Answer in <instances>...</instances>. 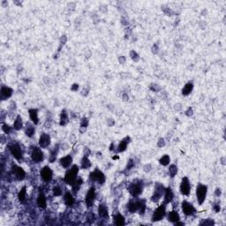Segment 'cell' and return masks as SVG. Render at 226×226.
<instances>
[{
	"label": "cell",
	"instance_id": "1",
	"mask_svg": "<svg viewBox=\"0 0 226 226\" xmlns=\"http://www.w3.org/2000/svg\"><path fill=\"white\" fill-rule=\"evenodd\" d=\"M80 168L78 165L74 164L73 165L71 169H69L67 172H65V175H64V182L67 184V185H70L72 186L74 184L75 180L77 179V175L79 173Z\"/></svg>",
	"mask_w": 226,
	"mask_h": 226
},
{
	"label": "cell",
	"instance_id": "2",
	"mask_svg": "<svg viewBox=\"0 0 226 226\" xmlns=\"http://www.w3.org/2000/svg\"><path fill=\"white\" fill-rule=\"evenodd\" d=\"M143 188H144V186H143L142 181L136 180L130 185L129 193H131V195L133 197H138L142 193Z\"/></svg>",
	"mask_w": 226,
	"mask_h": 226
},
{
	"label": "cell",
	"instance_id": "3",
	"mask_svg": "<svg viewBox=\"0 0 226 226\" xmlns=\"http://www.w3.org/2000/svg\"><path fill=\"white\" fill-rule=\"evenodd\" d=\"M208 193V187L202 184H199L196 187V198L197 202L200 205H202V203L205 202Z\"/></svg>",
	"mask_w": 226,
	"mask_h": 226
},
{
	"label": "cell",
	"instance_id": "4",
	"mask_svg": "<svg viewBox=\"0 0 226 226\" xmlns=\"http://www.w3.org/2000/svg\"><path fill=\"white\" fill-rule=\"evenodd\" d=\"M166 215V204L163 203L158 207L154 211L152 216V222H159L163 219V217Z\"/></svg>",
	"mask_w": 226,
	"mask_h": 226
},
{
	"label": "cell",
	"instance_id": "5",
	"mask_svg": "<svg viewBox=\"0 0 226 226\" xmlns=\"http://www.w3.org/2000/svg\"><path fill=\"white\" fill-rule=\"evenodd\" d=\"M89 180L92 182H97L100 185H103L106 180V177H105V175L100 170L95 169L93 172L90 173Z\"/></svg>",
	"mask_w": 226,
	"mask_h": 226
},
{
	"label": "cell",
	"instance_id": "6",
	"mask_svg": "<svg viewBox=\"0 0 226 226\" xmlns=\"http://www.w3.org/2000/svg\"><path fill=\"white\" fill-rule=\"evenodd\" d=\"M180 193L185 196H188L191 192V184L187 177H184L182 178L181 183H180Z\"/></svg>",
	"mask_w": 226,
	"mask_h": 226
},
{
	"label": "cell",
	"instance_id": "7",
	"mask_svg": "<svg viewBox=\"0 0 226 226\" xmlns=\"http://www.w3.org/2000/svg\"><path fill=\"white\" fill-rule=\"evenodd\" d=\"M31 158L34 162L39 163V162H43L44 159V152L42 151V149L38 147H34L31 152Z\"/></svg>",
	"mask_w": 226,
	"mask_h": 226
},
{
	"label": "cell",
	"instance_id": "8",
	"mask_svg": "<svg viewBox=\"0 0 226 226\" xmlns=\"http://www.w3.org/2000/svg\"><path fill=\"white\" fill-rule=\"evenodd\" d=\"M40 176L44 182H50L53 177V172L49 166H44L40 171Z\"/></svg>",
	"mask_w": 226,
	"mask_h": 226
},
{
	"label": "cell",
	"instance_id": "9",
	"mask_svg": "<svg viewBox=\"0 0 226 226\" xmlns=\"http://www.w3.org/2000/svg\"><path fill=\"white\" fill-rule=\"evenodd\" d=\"M164 190H165V188L163 187V186L161 185L160 183H157L155 187V192L151 197V201L153 202H157L162 198V194L164 193Z\"/></svg>",
	"mask_w": 226,
	"mask_h": 226
},
{
	"label": "cell",
	"instance_id": "10",
	"mask_svg": "<svg viewBox=\"0 0 226 226\" xmlns=\"http://www.w3.org/2000/svg\"><path fill=\"white\" fill-rule=\"evenodd\" d=\"M9 150H10L11 154L13 157L18 160V161H20L22 158H23V153H22V150L20 147L18 145V144H12L9 146Z\"/></svg>",
	"mask_w": 226,
	"mask_h": 226
},
{
	"label": "cell",
	"instance_id": "11",
	"mask_svg": "<svg viewBox=\"0 0 226 226\" xmlns=\"http://www.w3.org/2000/svg\"><path fill=\"white\" fill-rule=\"evenodd\" d=\"M182 211L186 216H193L196 213V209L193 206L192 203L187 202V201H184L182 202Z\"/></svg>",
	"mask_w": 226,
	"mask_h": 226
},
{
	"label": "cell",
	"instance_id": "12",
	"mask_svg": "<svg viewBox=\"0 0 226 226\" xmlns=\"http://www.w3.org/2000/svg\"><path fill=\"white\" fill-rule=\"evenodd\" d=\"M95 200V187H90L87 193V195L85 198V202L88 208H91L94 205V202Z\"/></svg>",
	"mask_w": 226,
	"mask_h": 226
},
{
	"label": "cell",
	"instance_id": "13",
	"mask_svg": "<svg viewBox=\"0 0 226 226\" xmlns=\"http://www.w3.org/2000/svg\"><path fill=\"white\" fill-rule=\"evenodd\" d=\"M12 172H13V176L16 177V179H18V180H23L26 177V172L24 170L16 164L12 166Z\"/></svg>",
	"mask_w": 226,
	"mask_h": 226
},
{
	"label": "cell",
	"instance_id": "14",
	"mask_svg": "<svg viewBox=\"0 0 226 226\" xmlns=\"http://www.w3.org/2000/svg\"><path fill=\"white\" fill-rule=\"evenodd\" d=\"M141 200H135V199L131 200L127 204L128 211L130 212V213H135V212L139 211L140 205H141Z\"/></svg>",
	"mask_w": 226,
	"mask_h": 226
},
{
	"label": "cell",
	"instance_id": "15",
	"mask_svg": "<svg viewBox=\"0 0 226 226\" xmlns=\"http://www.w3.org/2000/svg\"><path fill=\"white\" fill-rule=\"evenodd\" d=\"M50 144V136L48 133H42L39 139V146L42 148L49 147Z\"/></svg>",
	"mask_w": 226,
	"mask_h": 226
},
{
	"label": "cell",
	"instance_id": "16",
	"mask_svg": "<svg viewBox=\"0 0 226 226\" xmlns=\"http://www.w3.org/2000/svg\"><path fill=\"white\" fill-rule=\"evenodd\" d=\"M13 89L9 88V87H5L3 86L1 88V91H0V95H1V100H5V99L9 98L13 95Z\"/></svg>",
	"mask_w": 226,
	"mask_h": 226
},
{
	"label": "cell",
	"instance_id": "17",
	"mask_svg": "<svg viewBox=\"0 0 226 226\" xmlns=\"http://www.w3.org/2000/svg\"><path fill=\"white\" fill-rule=\"evenodd\" d=\"M59 163L60 165L64 169H67L71 166V164L73 163V157H71V155H67L66 157L60 158L59 160Z\"/></svg>",
	"mask_w": 226,
	"mask_h": 226
},
{
	"label": "cell",
	"instance_id": "18",
	"mask_svg": "<svg viewBox=\"0 0 226 226\" xmlns=\"http://www.w3.org/2000/svg\"><path fill=\"white\" fill-rule=\"evenodd\" d=\"M37 205L41 208H46V207H47V199H46L44 193L42 191L39 193L38 197H37Z\"/></svg>",
	"mask_w": 226,
	"mask_h": 226
},
{
	"label": "cell",
	"instance_id": "19",
	"mask_svg": "<svg viewBox=\"0 0 226 226\" xmlns=\"http://www.w3.org/2000/svg\"><path fill=\"white\" fill-rule=\"evenodd\" d=\"M64 202L65 205L68 207H73L74 204L75 203V199H74L73 193L70 192H66L64 193Z\"/></svg>",
	"mask_w": 226,
	"mask_h": 226
},
{
	"label": "cell",
	"instance_id": "20",
	"mask_svg": "<svg viewBox=\"0 0 226 226\" xmlns=\"http://www.w3.org/2000/svg\"><path fill=\"white\" fill-rule=\"evenodd\" d=\"M164 202L165 204H168L170 202H172L173 198H174V193L172 192V188L171 187H168V188H165L164 190Z\"/></svg>",
	"mask_w": 226,
	"mask_h": 226
},
{
	"label": "cell",
	"instance_id": "21",
	"mask_svg": "<svg viewBox=\"0 0 226 226\" xmlns=\"http://www.w3.org/2000/svg\"><path fill=\"white\" fill-rule=\"evenodd\" d=\"M30 119L32 120V122L34 125H37L39 122V118H38V110L37 109H30L28 110Z\"/></svg>",
	"mask_w": 226,
	"mask_h": 226
},
{
	"label": "cell",
	"instance_id": "22",
	"mask_svg": "<svg viewBox=\"0 0 226 226\" xmlns=\"http://www.w3.org/2000/svg\"><path fill=\"white\" fill-rule=\"evenodd\" d=\"M98 214L102 218H108V208L105 204H100L98 207Z\"/></svg>",
	"mask_w": 226,
	"mask_h": 226
},
{
	"label": "cell",
	"instance_id": "23",
	"mask_svg": "<svg viewBox=\"0 0 226 226\" xmlns=\"http://www.w3.org/2000/svg\"><path fill=\"white\" fill-rule=\"evenodd\" d=\"M179 220H180V216H179L177 211L172 210V211L169 212V214H168V221L175 223L176 222L179 221Z\"/></svg>",
	"mask_w": 226,
	"mask_h": 226
},
{
	"label": "cell",
	"instance_id": "24",
	"mask_svg": "<svg viewBox=\"0 0 226 226\" xmlns=\"http://www.w3.org/2000/svg\"><path fill=\"white\" fill-rule=\"evenodd\" d=\"M130 141V138L129 137H126L125 139H123L120 142H119V144H118V152H124L126 149V147H127V145H128V143L130 142L129 141Z\"/></svg>",
	"mask_w": 226,
	"mask_h": 226
},
{
	"label": "cell",
	"instance_id": "25",
	"mask_svg": "<svg viewBox=\"0 0 226 226\" xmlns=\"http://www.w3.org/2000/svg\"><path fill=\"white\" fill-rule=\"evenodd\" d=\"M82 183H83L82 178L79 177V178H77L74 184L72 185V191H73V193H74V194H76L77 193L79 192V190L80 189V187H81Z\"/></svg>",
	"mask_w": 226,
	"mask_h": 226
},
{
	"label": "cell",
	"instance_id": "26",
	"mask_svg": "<svg viewBox=\"0 0 226 226\" xmlns=\"http://www.w3.org/2000/svg\"><path fill=\"white\" fill-rule=\"evenodd\" d=\"M34 132H35V129H34V126L30 123H27L26 125V128H25V133L27 136L28 137H33V135L34 134Z\"/></svg>",
	"mask_w": 226,
	"mask_h": 226
},
{
	"label": "cell",
	"instance_id": "27",
	"mask_svg": "<svg viewBox=\"0 0 226 226\" xmlns=\"http://www.w3.org/2000/svg\"><path fill=\"white\" fill-rule=\"evenodd\" d=\"M114 222H115V224L118 226L125 225L126 224V220H125V217H124L120 213H118L116 216H114Z\"/></svg>",
	"mask_w": 226,
	"mask_h": 226
},
{
	"label": "cell",
	"instance_id": "28",
	"mask_svg": "<svg viewBox=\"0 0 226 226\" xmlns=\"http://www.w3.org/2000/svg\"><path fill=\"white\" fill-rule=\"evenodd\" d=\"M193 89V84L192 82H188L185 85V87L182 89V95H190Z\"/></svg>",
	"mask_w": 226,
	"mask_h": 226
},
{
	"label": "cell",
	"instance_id": "29",
	"mask_svg": "<svg viewBox=\"0 0 226 226\" xmlns=\"http://www.w3.org/2000/svg\"><path fill=\"white\" fill-rule=\"evenodd\" d=\"M68 123V113L65 110H63L60 115V126H65Z\"/></svg>",
	"mask_w": 226,
	"mask_h": 226
},
{
	"label": "cell",
	"instance_id": "30",
	"mask_svg": "<svg viewBox=\"0 0 226 226\" xmlns=\"http://www.w3.org/2000/svg\"><path fill=\"white\" fill-rule=\"evenodd\" d=\"M22 127H23L22 118L20 116H17V118L14 120V123H13V128L16 131H19V130H21Z\"/></svg>",
	"mask_w": 226,
	"mask_h": 226
},
{
	"label": "cell",
	"instance_id": "31",
	"mask_svg": "<svg viewBox=\"0 0 226 226\" xmlns=\"http://www.w3.org/2000/svg\"><path fill=\"white\" fill-rule=\"evenodd\" d=\"M91 167V162L89 161V159L88 157H84L81 160V168L84 170H87Z\"/></svg>",
	"mask_w": 226,
	"mask_h": 226
},
{
	"label": "cell",
	"instance_id": "32",
	"mask_svg": "<svg viewBox=\"0 0 226 226\" xmlns=\"http://www.w3.org/2000/svg\"><path fill=\"white\" fill-rule=\"evenodd\" d=\"M170 162H171V159H170V157L168 155L162 156V157L160 158V160H159L160 164H162L163 166H167L168 164L170 163Z\"/></svg>",
	"mask_w": 226,
	"mask_h": 226
},
{
	"label": "cell",
	"instance_id": "33",
	"mask_svg": "<svg viewBox=\"0 0 226 226\" xmlns=\"http://www.w3.org/2000/svg\"><path fill=\"white\" fill-rule=\"evenodd\" d=\"M26 187H24L19 193V195H18V198L20 200V202H24L25 200H26V195H27V191H26Z\"/></svg>",
	"mask_w": 226,
	"mask_h": 226
},
{
	"label": "cell",
	"instance_id": "34",
	"mask_svg": "<svg viewBox=\"0 0 226 226\" xmlns=\"http://www.w3.org/2000/svg\"><path fill=\"white\" fill-rule=\"evenodd\" d=\"M177 173V167L175 164H172L170 168H169V174L171 177H174Z\"/></svg>",
	"mask_w": 226,
	"mask_h": 226
},
{
	"label": "cell",
	"instance_id": "35",
	"mask_svg": "<svg viewBox=\"0 0 226 226\" xmlns=\"http://www.w3.org/2000/svg\"><path fill=\"white\" fill-rule=\"evenodd\" d=\"M139 211L141 215H144L145 211H146V201L145 200H141V205H140V208Z\"/></svg>",
	"mask_w": 226,
	"mask_h": 226
},
{
	"label": "cell",
	"instance_id": "36",
	"mask_svg": "<svg viewBox=\"0 0 226 226\" xmlns=\"http://www.w3.org/2000/svg\"><path fill=\"white\" fill-rule=\"evenodd\" d=\"M58 150H59V145H57L54 147V149L51 151V155H50V162H54L56 159V156L58 155Z\"/></svg>",
	"mask_w": 226,
	"mask_h": 226
},
{
	"label": "cell",
	"instance_id": "37",
	"mask_svg": "<svg viewBox=\"0 0 226 226\" xmlns=\"http://www.w3.org/2000/svg\"><path fill=\"white\" fill-rule=\"evenodd\" d=\"M62 189L60 188V187L59 186H56V187L53 188V194H54V196H60V195H62Z\"/></svg>",
	"mask_w": 226,
	"mask_h": 226
},
{
	"label": "cell",
	"instance_id": "38",
	"mask_svg": "<svg viewBox=\"0 0 226 226\" xmlns=\"http://www.w3.org/2000/svg\"><path fill=\"white\" fill-rule=\"evenodd\" d=\"M2 129H3V131H4L5 133H7V134L11 133V131H12V128H11L7 124H4V125L2 126Z\"/></svg>",
	"mask_w": 226,
	"mask_h": 226
},
{
	"label": "cell",
	"instance_id": "39",
	"mask_svg": "<svg viewBox=\"0 0 226 226\" xmlns=\"http://www.w3.org/2000/svg\"><path fill=\"white\" fill-rule=\"evenodd\" d=\"M215 223H214V221L213 220H210V219H208V220H206V221H203L200 224L201 225H213Z\"/></svg>",
	"mask_w": 226,
	"mask_h": 226
},
{
	"label": "cell",
	"instance_id": "40",
	"mask_svg": "<svg viewBox=\"0 0 226 226\" xmlns=\"http://www.w3.org/2000/svg\"><path fill=\"white\" fill-rule=\"evenodd\" d=\"M88 125H89V120H88V118H82V120H81V127L86 128L88 126Z\"/></svg>",
	"mask_w": 226,
	"mask_h": 226
},
{
	"label": "cell",
	"instance_id": "41",
	"mask_svg": "<svg viewBox=\"0 0 226 226\" xmlns=\"http://www.w3.org/2000/svg\"><path fill=\"white\" fill-rule=\"evenodd\" d=\"M133 166H134V162H133V161L132 159H130L129 162H128L127 166H126V169H127V170H130V169H132Z\"/></svg>",
	"mask_w": 226,
	"mask_h": 226
},
{
	"label": "cell",
	"instance_id": "42",
	"mask_svg": "<svg viewBox=\"0 0 226 226\" xmlns=\"http://www.w3.org/2000/svg\"><path fill=\"white\" fill-rule=\"evenodd\" d=\"M78 89H79V85L78 84H74V86L72 87V90H74V91H76Z\"/></svg>",
	"mask_w": 226,
	"mask_h": 226
},
{
	"label": "cell",
	"instance_id": "43",
	"mask_svg": "<svg viewBox=\"0 0 226 226\" xmlns=\"http://www.w3.org/2000/svg\"><path fill=\"white\" fill-rule=\"evenodd\" d=\"M214 209H215V211L217 213V212H219L220 211V206L219 205H215L214 206Z\"/></svg>",
	"mask_w": 226,
	"mask_h": 226
},
{
	"label": "cell",
	"instance_id": "44",
	"mask_svg": "<svg viewBox=\"0 0 226 226\" xmlns=\"http://www.w3.org/2000/svg\"><path fill=\"white\" fill-rule=\"evenodd\" d=\"M216 196H220V195H221V190H220V189H216Z\"/></svg>",
	"mask_w": 226,
	"mask_h": 226
}]
</instances>
